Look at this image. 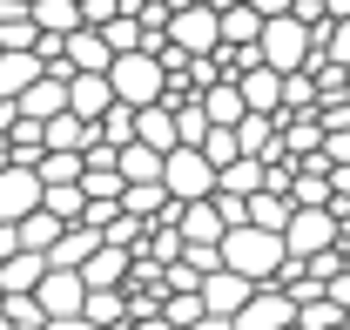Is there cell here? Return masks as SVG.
I'll list each match as a JSON object with an SVG mask.
<instances>
[{"mask_svg":"<svg viewBox=\"0 0 350 330\" xmlns=\"http://www.w3.org/2000/svg\"><path fill=\"white\" fill-rule=\"evenodd\" d=\"M216 256H222V270H236L243 283H269L283 263H290V249H283V236L276 229H256V223H243V229H222V243H216Z\"/></svg>","mask_w":350,"mask_h":330,"instance_id":"6da1fadb","label":"cell"},{"mask_svg":"<svg viewBox=\"0 0 350 330\" xmlns=\"http://www.w3.org/2000/svg\"><path fill=\"white\" fill-rule=\"evenodd\" d=\"M108 88H115V101H122V108L169 101V75H162V61H155L148 47H135V54H115V68H108Z\"/></svg>","mask_w":350,"mask_h":330,"instance_id":"7a4b0ae2","label":"cell"},{"mask_svg":"<svg viewBox=\"0 0 350 330\" xmlns=\"http://www.w3.org/2000/svg\"><path fill=\"white\" fill-rule=\"evenodd\" d=\"M256 54H262V68H276V75H297V68H310V54H317V41H310V21H297V14H276V21H262Z\"/></svg>","mask_w":350,"mask_h":330,"instance_id":"3957f363","label":"cell"},{"mask_svg":"<svg viewBox=\"0 0 350 330\" xmlns=\"http://www.w3.org/2000/svg\"><path fill=\"white\" fill-rule=\"evenodd\" d=\"M162 41L182 47L189 61L216 54V47H222V34H216V7H209V0H182V7H169V27H162Z\"/></svg>","mask_w":350,"mask_h":330,"instance_id":"277c9868","label":"cell"},{"mask_svg":"<svg viewBox=\"0 0 350 330\" xmlns=\"http://www.w3.org/2000/svg\"><path fill=\"white\" fill-rule=\"evenodd\" d=\"M162 189H169V203H209L216 196V162L202 149H169L162 155Z\"/></svg>","mask_w":350,"mask_h":330,"instance_id":"5b68a950","label":"cell"},{"mask_svg":"<svg viewBox=\"0 0 350 330\" xmlns=\"http://www.w3.org/2000/svg\"><path fill=\"white\" fill-rule=\"evenodd\" d=\"M344 243V223L330 216V209H290V223H283V249L304 263V256H323V249Z\"/></svg>","mask_w":350,"mask_h":330,"instance_id":"8992f818","label":"cell"},{"mask_svg":"<svg viewBox=\"0 0 350 330\" xmlns=\"http://www.w3.org/2000/svg\"><path fill=\"white\" fill-rule=\"evenodd\" d=\"M290 324H297V303H290L283 290H269V283L250 290V303L229 317V330H290Z\"/></svg>","mask_w":350,"mask_h":330,"instance_id":"52a82bcc","label":"cell"},{"mask_svg":"<svg viewBox=\"0 0 350 330\" xmlns=\"http://www.w3.org/2000/svg\"><path fill=\"white\" fill-rule=\"evenodd\" d=\"M34 303H41L47 324H54V317H81V303H88L81 270H47L41 283H34Z\"/></svg>","mask_w":350,"mask_h":330,"instance_id":"ba28073f","label":"cell"},{"mask_svg":"<svg viewBox=\"0 0 350 330\" xmlns=\"http://www.w3.org/2000/svg\"><path fill=\"white\" fill-rule=\"evenodd\" d=\"M34 209H41V175L0 162V223H21V216H34Z\"/></svg>","mask_w":350,"mask_h":330,"instance_id":"9c48e42d","label":"cell"},{"mask_svg":"<svg viewBox=\"0 0 350 330\" xmlns=\"http://www.w3.org/2000/svg\"><path fill=\"white\" fill-rule=\"evenodd\" d=\"M290 209H330V162L323 155H304V162H290Z\"/></svg>","mask_w":350,"mask_h":330,"instance_id":"30bf717a","label":"cell"},{"mask_svg":"<svg viewBox=\"0 0 350 330\" xmlns=\"http://www.w3.org/2000/svg\"><path fill=\"white\" fill-rule=\"evenodd\" d=\"M61 61H68V75H108L115 68V47L101 41V27H75L61 41Z\"/></svg>","mask_w":350,"mask_h":330,"instance_id":"8fae6325","label":"cell"},{"mask_svg":"<svg viewBox=\"0 0 350 330\" xmlns=\"http://www.w3.org/2000/svg\"><path fill=\"white\" fill-rule=\"evenodd\" d=\"M236 94H243L250 115H283V75L262 68V61H250V68L236 75Z\"/></svg>","mask_w":350,"mask_h":330,"instance_id":"7c38bea8","label":"cell"},{"mask_svg":"<svg viewBox=\"0 0 350 330\" xmlns=\"http://www.w3.org/2000/svg\"><path fill=\"white\" fill-rule=\"evenodd\" d=\"M250 290H256V283H243L236 270H209L196 296H202V310H209V317H222V324H229V317H236V310L250 303Z\"/></svg>","mask_w":350,"mask_h":330,"instance_id":"4fadbf2b","label":"cell"},{"mask_svg":"<svg viewBox=\"0 0 350 330\" xmlns=\"http://www.w3.org/2000/svg\"><path fill=\"white\" fill-rule=\"evenodd\" d=\"M135 142H142V149H155V155L182 149V128H175V108H169V101H148V108H135Z\"/></svg>","mask_w":350,"mask_h":330,"instance_id":"5bb4252c","label":"cell"},{"mask_svg":"<svg viewBox=\"0 0 350 330\" xmlns=\"http://www.w3.org/2000/svg\"><path fill=\"white\" fill-rule=\"evenodd\" d=\"M41 75H47V68H41L34 47H0V101H21Z\"/></svg>","mask_w":350,"mask_h":330,"instance_id":"9a60e30c","label":"cell"},{"mask_svg":"<svg viewBox=\"0 0 350 330\" xmlns=\"http://www.w3.org/2000/svg\"><path fill=\"white\" fill-rule=\"evenodd\" d=\"M108 108H115V88H108V75H68V115L101 122Z\"/></svg>","mask_w":350,"mask_h":330,"instance_id":"2e32d148","label":"cell"},{"mask_svg":"<svg viewBox=\"0 0 350 330\" xmlns=\"http://www.w3.org/2000/svg\"><path fill=\"white\" fill-rule=\"evenodd\" d=\"M129 270H135V256H129V249L101 243V249H94V256L81 263V283H88V290H122V283H129Z\"/></svg>","mask_w":350,"mask_h":330,"instance_id":"e0dca14e","label":"cell"},{"mask_svg":"<svg viewBox=\"0 0 350 330\" xmlns=\"http://www.w3.org/2000/svg\"><path fill=\"white\" fill-rule=\"evenodd\" d=\"M88 142H94V122H81V115H54V122H41V149L47 155H81Z\"/></svg>","mask_w":350,"mask_h":330,"instance_id":"ac0fdd59","label":"cell"},{"mask_svg":"<svg viewBox=\"0 0 350 330\" xmlns=\"http://www.w3.org/2000/svg\"><path fill=\"white\" fill-rule=\"evenodd\" d=\"M14 108H21V122H54V115L68 108V81H61V75H41Z\"/></svg>","mask_w":350,"mask_h":330,"instance_id":"d6986e66","label":"cell"},{"mask_svg":"<svg viewBox=\"0 0 350 330\" xmlns=\"http://www.w3.org/2000/svg\"><path fill=\"white\" fill-rule=\"evenodd\" d=\"M47 277V256L34 249H14L7 263H0V296H34V283Z\"/></svg>","mask_w":350,"mask_h":330,"instance_id":"ffe728a7","label":"cell"},{"mask_svg":"<svg viewBox=\"0 0 350 330\" xmlns=\"http://www.w3.org/2000/svg\"><path fill=\"white\" fill-rule=\"evenodd\" d=\"M94 249H101V236H94L88 223H68V229H61V243L47 249V270H81Z\"/></svg>","mask_w":350,"mask_h":330,"instance_id":"44dd1931","label":"cell"},{"mask_svg":"<svg viewBox=\"0 0 350 330\" xmlns=\"http://www.w3.org/2000/svg\"><path fill=\"white\" fill-rule=\"evenodd\" d=\"M196 108H202V122L209 128H236L250 108H243V94H236V81H216V88H202L196 94Z\"/></svg>","mask_w":350,"mask_h":330,"instance_id":"7402d4cb","label":"cell"},{"mask_svg":"<svg viewBox=\"0 0 350 330\" xmlns=\"http://www.w3.org/2000/svg\"><path fill=\"white\" fill-rule=\"evenodd\" d=\"M276 135H283V115H243L236 122L243 155H256V162H276Z\"/></svg>","mask_w":350,"mask_h":330,"instance_id":"603a6c76","label":"cell"},{"mask_svg":"<svg viewBox=\"0 0 350 330\" xmlns=\"http://www.w3.org/2000/svg\"><path fill=\"white\" fill-rule=\"evenodd\" d=\"M216 34H222V47H256L262 14H250L243 0H229V7H216Z\"/></svg>","mask_w":350,"mask_h":330,"instance_id":"cb8c5ba5","label":"cell"},{"mask_svg":"<svg viewBox=\"0 0 350 330\" xmlns=\"http://www.w3.org/2000/svg\"><path fill=\"white\" fill-rule=\"evenodd\" d=\"M276 142H283V155H297V162H304V155H323V122H317V115H283V135H276Z\"/></svg>","mask_w":350,"mask_h":330,"instance_id":"d4e9b609","label":"cell"},{"mask_svg":"<svg viewBox=\"0 0 350 330\" xmlns=\"http://www.w3.org/2000/svg\"><path fill=\"white\" fill-rule=\"evenodd\" d=\"M169 189L162 182H129L122 189V216H135V223H155V216H169Z\"/></svg>","mask_w":350,"mask_h":330,"instance_id":"484cf974","label":"cell"},{"mask_svg":"<svg viewBox=\"0 0 350 330\" xmlns=\"http://www.w3.org/2000/svg\"><path fill=\"white\" fill-rule=\"evenodd\" d=\"M262 175H269V162H256V155H236L229 168H216V189H222V196H256Z\"/></svg>","mask_w":350,"mask_h":330,"instance_id":"4316f807","label":"cell"},{"mask_svg":"<svg viewBox=\"0 0 350 330\" xmlns=\"http://www.w3.org/2000/svg\"><path fill=\"white\" fill-rule=\"evenodd\" d=\"M27 14H34V27H41V34H61V41L81 27V0H34Z\"/></svg>","mask_w":350,"mask_h":330,"instance_id":"83f0119b","label":"cell"},{"mask_svg":"<svg viewBox=\"0 0 350 330\" xmlns=\"http://www.w3.org/2000/svg\"><path fill=\"white\" fill-rule=\"evenodd\" d=\"M81 317L94 330H122V324H129V296H122V290H88Z\"/></svg>","mask_w":350,"mask_h":330,"instance_id":"f1b7e54d","label":"cell"},{"mask_svg":"<svg viewBox=\"0 0 350 330\" xmlns=\"http://www.w3.org/2000/svg\"><path fill=\"white\" fill-rule=\"evenodd\" d=\"M14 229H21V249H34V256H47V249L61 243V229H68V223H61V216H47V209H34V216H21Z\"/></svg>","mask_w":350,"mask_h":330,"instance_id":"f546056e","label":"cell"},{"mask_svg":"<svg viewBox=\"0 0 350 330\" xmlns=\"http://www.w3.org/2000/svg\"><path fill=\"white\" fill-rule=\"evenodd\" d=\"M41 209H47V216H61V223H81V209H88L81 182H41Z\"/></svg>","mask_w":350,"mask_h":330,"instance_id":"4dcf8cb0","label":"cell"},{"mask_svg":"<svg viewBox=\"0 0 350 330\" xmlns=\"http://www.w3.org/2000/svg\"><path fill=\"white\" fill-rule=\"evenodd\" d=\"M115 162H122V182H162V155H155V149H142V142L115 149Z\"/></svg>","mask_w":350,"mask_h":330,"instance_id":"1f68e13d","label":"cell"},{"mask_svg":"<svg viewBox=\"0 0 350 330\" xmlns=\"http://www.w3.org/2000/svg\"><path fill=\"white\" fill-rule=\"evenodd\" d=\"M250 223L283 236V223H290V196H283V189H256V196H250Z\"/></svg>","mask_w":350,"mask_h":330,"instance_id":"d6a6232c","label":"cell"},{"mask_svg":"<svg viewBox=\"0 0 350 330\" xmlns=\"http://www.w3.org/2000/svg\"><path fill=\"white\" fill-rule=\"evenodd\" d=\"M209 310H202V296L196 290H169V303H162V324L169 330H189V324H202Z\"/></svg>","mask_w":350,"mask_h":330,"instance_id":"836d02e7","label":"cell"},{"mask_svg":"<svg viewBox=\"0 0 350 330\" xmlns=\"http://www.w3.org/2000/svg\"><path fill=\"white\" fill-rule=\"evenodd\" d=\"M94 142H108V149H129V142H135V108H122V101H115V108L94 122Z\"/></svg>","mask_w":350,"mask_h":330,"instance_id":"e575fe53","label":"cell"},{"mask_svg":"<svg viewBox=\"0 0 350 330\" xmlns=\"http://www.w3.org/2000/svg\"><path fill=\"white\" fill-rule=\"evenodd\" d=\"M283 115H317V81H310L304 68L283 75Z\"/></svg>","mask_w":350,"mask_h":330,"instance_id":"d590c367","label":"cell"},{"mask_svg":"<svg viewBox=\"0 0 350 330\" xmlns=\"http://www.w3.org/2000/svg\"><path fill=\"white\" fill-rule=\"evenodd\" d=\"M196 149H202V155H209L216 168H229L236 155H243V142H236V128H202V142H196Z\"/></svg>","mask_w":350,"mask_h":330,"instance_id":"8d00e7d4","label":"cell"},{"mask_svg":"<svg viewBox=\"0 0 350 330\" xmlns=\"http://www.w3.org/2000/svg\"><path fill=\"white\" fill-rule=\"evenodd\" d=\"M344 324V310L330 303V296H310V303H297V330H337Z\"/></svg>","mask_w":350,"mask_h":330,"instance_id":"74e56055","label":"cell"},{"mask_svg":"<svg viewBox=\"0 0 350 330\" xmlns=\"http://www.w3.org/2000/svg\"><path fill=\"white\" fill-rule=\"evenodd\" d=\"M0 317H7L14 330H47V317H41L34 296H0Z\"/></svg>","mask_w":350,"mask_h":330,"instance_id":"f35d334b","label":"cell"},{"mask_svg":"<svg viewBox=\"0 0 350 330\" xmlns=\"http://www.w3.org/2000/svg\"><path fill=\"white\" fill-rule=\"evenodd\" d=\"M122 14V0H81V27H108Z\"/></svg>","mask_w":350,"mask_h":330,"instance_id":"ab89813d","label":"cell"},{"mask_svg":"<svg viewBox=\"0 0 350 330\" xmlns=\"http://www.w3.org/2000/svg\"><path fill=\"white\" fill-rule=\"evenodd\" d=\"M323 162H350V128H323Z\"/></svg>","mask_w":350,"mask_h":330,"instance_id":"60d3db41","label":"cell"},{"mask_svg":"<svg viewBox=\"0 0 350 330\" xmlns=\"http://www.w3.org/2000/svg\"><path fill=\"white\" fill-rule=\"evenodd\" d=\"M250 14H262V21H276V14H290V0H243Z\"/></svg>","mask_w":350,"mask_h":330,"instance_id":"b9f144b4","label":"cell"},{"mask_svg":"<svg viewBox=\"0 0 350 330\" xmlns=\"http://www.w3.org/2000/svg\"><path fill=\"white\" fill-rule=\"evenodd\" d=\"M14 249H21V229H14V223H0V263H7Z\"/></svg>","mask_w":350,"mask_h":330,"instance_id":"7bdbcfd3","label":"cell"},{"mask_svg":"<svg viewBox=\"0 0 350 330\" xmlns=\"http://www.w3.org/2000/svg\"><path fill=\"white\" fill-rule=\"evenodd\" d=\"M47 330H94V324H88V317H54Z\"/></svg>","mask_w":350,"mask_h":330,"instance_id":"ee69618b","label":"cell"},{"mask_svg":"<svg viewBox=\"0 0 350 330\" xmlns=\"http://www.w3.org/2000/svg\"><path fill=\"white\" fill-rule=\"evenodd\" d=\"M323 14L330 21H350V0H323Z\"/></svg>","mask_w":350,"mask_h":330,"instance_id":"f6af8a7d","label":"cell"},{"mask_svg":"<svg viewBox=\"0 0 350 330\" xmlns=\"http://www.w3.org/2000/svg\"><path fill=\"white\" fill-rule=\"evenodd\" d=\"M189 330H229V324H222V317H202V324H189Z\"/></svg>","mask_w":350,"mask_h":330,"instance_id":"bcb514c9","label":"cell"},{"mask_svg":"<svg viewBox=\"0 0 350 330\" xmlns=\"http://www.w3.org/2000/svg\"><path fill=\"white\" fill-rule=\"evenodd\" d=\"M344 94H350V68H344Z\"/></svg>","mask_w":350,"mask_h":330,"instance_id":"7dc6e473","label":"cell"},{"mask_svg":"<svg viewBox=\"0 0 350 330\" xmlns=\"http://www.w3.org/2000/svg\"><path fill=\"white\" fill-rule=\"evenodd\" d=\"M344 330H350V310H344Z\"/></svg>","mask_w":350,"mask_h":330,"instance_id":"c3c4849f","label":"cell"},{"mask_svg":"<svg viewBox=\"0 0 350 330\" xmlns=\"http://www.w3.org/2000/svg\"><path fill=\"white\" fill-rule=\"evenodd\" d=\"M337 330H344V324H337Z\"/></svg>","mask_w":350,"mask_h":330,"instance_id":"681fc988","label":"cell"}]
</instances>
